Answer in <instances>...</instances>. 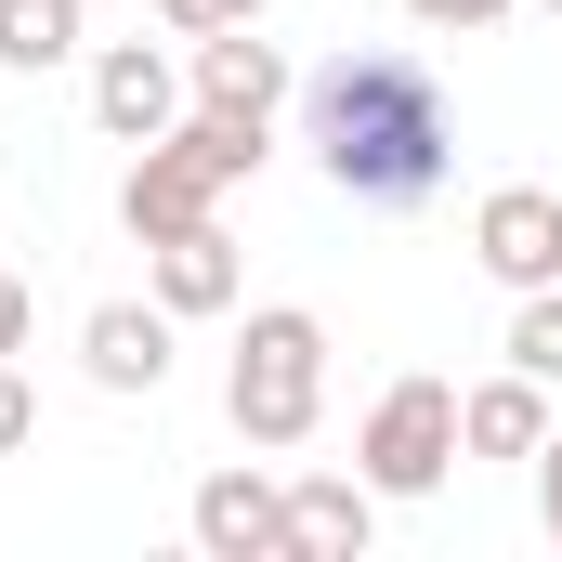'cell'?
I'll return each instance as SVG.
<instances>
[{"instance_id":"6da1fadb","label":"cell","mask_w":562,"mask_h":562,"mask_svg":"<svg viewBox=\"0 0 562 562\" xmlns=\"http://www.w3.org/2000/svg\"><path fill=\"white\" fill-rule=\"evenodd\" d=\"M301 119H314V157H327V183L353 210H419L458 170V105H445V79H431L419 53H393V40L314 66Z\"/></svg>"},{"instance_id":"7a4b0ae2","label":"cell","mask_w":562,"mask_h":562,"mask_svg":"<svg viewBox=\"0 0 562 562\" xmlns=\"http://www.w3.org/2000/svg\"><path fill=\"white\" fill-rule=\"evenodd\" d=\"M262 144H276V119H223V105L170 119V132L132 157V183H119V223H132L144 249H157V236H183V223H210V210H223V183H249V170H262Z\"/></svg>"},{"instance_id":"3957f363","label":"cell","mask_w":562,"mask_h":562,"mask_svg":"<svg viewBox=\"0 0 562 562\" xmlns=\"http://www.w3.org/2000/svg\"><path fill=\"white\" fill-rule=\"evenodd\" d=\"M223 406L249 445H301V431L327 419V327L301 314V301H262L249 327H236V380H223Z\"/></svg>"},{"instance_id":"277c9868","label":"cell","mask_w":562,"mask_h":562,"mask_svg":"<svg viewBox=\"0 0 562 562\" xmlns=\"http://www.w3.org/2000/svg\"><path fill=\"white\" fill-rule=\"evenodd\" d=\"M353 458H367L380 497H431V484L458 471V380H393Z\"/></svg>"},{"instance_id":"5b68a950","label":"cell","mask_w":562,"mask_h":562,"mask_svg":"<svg viewBox=\"0 0 562 562\" xmlns=\"http://www.w3.org/2000/svg\"><path fill=\"white\" fill-rule=\"evenodd\" d=\"M471 262L510 288V301H524V288H562V196L550 183H497V196L471 210Z\"/></svg>"},{"instance_id":"8992f818","label":"cell","mask_w":562,"mask_h":562,"mask_svg":"<svg viewBox=\"0 0 562 562\" xmlns=\"http://www.w3.org/2000/svg\"><path fill=\"white\" fill-rule=\"evenodd\" d=\"M196 550L210 562H288V484L276 471H210L196 484Z\"/></svg>"},{"instance_id":"52a82bcc","label":"cell","mask_w":562,"mask_h":562,"mask_svg":"<svg viewBox=\"0 0 562 562\" xmlns=\"http://www.w3.org/2000/svg\"><path fill=\"white\" fill-rule=\"evenodd\" d=\"M380 537V484L367 471H301L288 484V562H367Z\"/></svg>"},{"instance_id":"ba28073f","label":"cell","mask_w":562,"mask_h":562,"mask_svg":"<svg viewBox=\"0 0 562 562\" xmlns=\"http://www.w3.org/2000/svg\"><path fill=\"white\" fill-rule=\"evenodd\" d=\"M170 301H105L92 327H79V367H92V393H157L170 380Z\"/></svg>"},{"instance_id":"9c48e42d","label":"cell","mask_w":562,"mask_h":562,"mask_svg":"<svg viewBox=\"0 0 562 562\" xmlns=\"http://www.w3.org/2000/svg\"><path fill=\"white\" fill-rule=\"evenodd\" d=\"M196 105H223V119H276L288 105V53L262 26H210L196 40Z\"/></svg>"},{"instance_id":"30bf717a","label":"cell","mask_w":562,"mask_h":562,"mask_svg":"<svg viewBox=\"0 0 562 562\" xmlns=\"http://www.w3.org/2000/svg\"><path fill=\"white\" fill-rule=\"evenodd\" d=\"M92 119L119 144H157L170 119H183V79H170V53H144V40H119L105 66H92Z\"/></svg>"},{"instance_id":"8fae6325","label":"cell","mask_w":562,"mask_h":562,"mask_svg":"<svg viewBox=\"0 0 562 562\" xmlns=\"http://www.w3.org/2000/svg\"><path fill=\"white\" fill-rule=\"evenodd\" d=\"M144 262H157V301H170V314H236V236H223V223H183V236H157Z\"/></svg>"},{"instance_id":"7c38bea8","label":"cell","mask_w":562,"mask_h":562,"mask_svg":"<svg viewBox=\"0 0 562 562\" xmlns=\"http://www.w3.org/2000/svg\"><path fill=\"white\" fill-rule=\"evenodd\" d=\"M458 445H471V458H537V445H550V380L510 367V380L458 393Z\"/></svg>"},{"instance_id":"4fadbf2b","label":"cell","mask_w":562,"mask_h":562,"mask_svg":"<svg viewBox=\"0 0 562 562\" xmlns=\"http://www.w3.org/2000/svg\"><path fill=\"white\" fill-rule=\"evenodd\" d=\"M79 53V0H0V66H66Z\"/></svg>"},{"instance_id":"5bb4252c","label":"cell","mask_w":562,"mask_h":562,"mask_svg":"<svg viewBox=\"0 0 562 562\" xmlns=\"http://www.w3.org/2000/svg\"><path fill=\"white\" fill-rule=\"evenodd\" d=\"M510 367H524V380H562V288H524V314H510Z\"/></svg>"},{"instance_id":"9a60e30c","label":"cell","mask_w":562,"mask_h":562,"mask_svg":"<svg viewBox=\"0 0 562 562\" xmlns=\"http://www.w3.org/2000/svg\"><path fill=\"white\" fill-rule=\"evenodd\" d=\"M157 13H170V26H183V40H210V26H262V13H276V0H157Z\"/></svg>"},{"instance_id":"2e32d148","label":"cell","mask_w":562,"mask_h":562,"mask_svg":"<svg viewBox=\"0 0 562 562\" xmlns=\"http://www.w3.org/2000/svg\"><path fill=\"white\" fill-rule=\"evenodd\" d=\"M26 431H40V393H26V380H13V367H0V458H13V445H26Z\"/></svg>"},{"instance_id":"e0dca14e","label":"cell","mask_w":562,"mask_h":562,"mask_svg":"<svg viewBox=\"0 0 562 562\" xmlns=\"http://www.w3.org/2000/svg\"><path fill=\"white\" fill-rule=\"evenodd\" d=\"M406 13H419V26H497L510 0H406Z\"/></svg>"},{"instance_id":"ac0fdd59","label":"cell","mask_w":562,"mask_h":562,"mask_svg":"<svg viewBox=\"0 0 562 562\" xmlns=\"http://www.w3.org/2000/svg\"><path fill=\"white\" fill-rule=\"evenodd\" d=\"M537 510H550V537H562V431L537 445Z\"/></svg>"},{"instance_id":"d6986e66","label":"cell","mask_w":562,"mask_h":562,"mask_svg":"<svg viewBox=\"0 0 562 562\" xmlns=\"http://www.w3.org/2000/svg\"><path fill=\"white\" fill-rule=\"evenodd\" d=\"M13 353H26V288L0 276V367H13Z\"/></svg>"},{"instance_id":"ffe728a7","label":"cell","mask_w":562,"mask_h":562,"mask_svg":"<svg viewBox=\"0 0 562 562\" xmlns=\"http://www.w3.org/2000/svg\"><path fill=\"white\" fill-rule=\"evenodd\" d=\"M550 13H562V0H550Z\"/></svg>"}]
</instances>
